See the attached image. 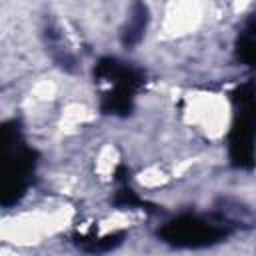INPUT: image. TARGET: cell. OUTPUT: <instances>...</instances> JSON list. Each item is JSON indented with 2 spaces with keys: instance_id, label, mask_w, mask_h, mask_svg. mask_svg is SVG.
<instances>
[{
  "instance_id": "6da1fadb",
  "label": "cell",
  "mask_w": 256,
  "mask_h": 256,
  "mask_svg": "<svg viewBox=\"0 0 256 256\" xmlns=\"http://www.w3.org/2000/svg\"><path fill=\"white\" fill-rule=\"evenodd\" d=\"M234 118L228 134V154L236 168L250 170L256 164V86L252 82L232 92Z\"/></svg>"
},
{
  "instance_id": "7a4b0ae2",
  "label": "cell",
  "mask_w": 256,
  "mask_h": 256,
  "mask_svg": "<svg viewBox=\"0 0 256 256\" xmlns=\"http://www.w3.org/2000/svg\"><path fill=\"white\" fill-rule=\"evenodd\" d=\"M232 234V224L218 216H198V214H182L168 220L158 236L176 248H204L222 242Z\"/></svg>"
},
{
  "instance_id": "3957f363",
  "label": "cell",
  "mask_w": 256,
  "mask_h": 256,
  "mask_svg": "<svg viewBox=\"0 0 256 256\" xmlns=\"http://www.w3.org/2000/svg\"><path fill=\"white\" fill-rule=\"evenodd\" d=\"M4 148L6 160L2 178V204L12 206L24 196L30 184V176L36 168V154L22 142L20 132L18 128H14V124H4Z\"/></svg>"
},
{
  "instance_id": "277c9868",
  "label": "cell",
  "mask_w": 256,
  "mask_h": 256,
  "mask_svg": "<svg viewBox=\"0 0 256 256\" xmlns=\"http://www.w3.org/2000/svg\"><path fill=\"white\" fill-rule=\"evenodd\" d=\"M146 24H148V8H146V4L142 0H136L132 4L128 22H126V26L122 30V44L124 46L138 44L142 40V36H144Z\"/></svg>"
},
{
  "instance_id": "5b68a950",
  "label": "cell",
  "mask_w": 256,
  "mask_h": 256,
  "mask_svg": "<svg viewBox=\"0 0 256 256\" xmlns=\"http://www.w3.org/2000/svg\"><path fill=\"white\" fill-rule=\"evenodd\" d=\"M236 58L244 66L256 70V32L246 30L238 38V42H236Z\"/></svg>"
},
{
  "instance_id": "8992f818",
  "label": "cell",
  "mask_w": 256,
  "mask_h": 256,
  "mask_svg": "<svg viewBox=\"0 0 256 256\" xmlns=\"http://www.w3.org/2000/svg\"><path fill=\"white\" fill-rule=\"evenodd\" d=\"M124 234H110V236H104V238H84L80 240V248L86 250V252H110L112 248H116L120 242H122Z\"/></svg>"
},
{
  "instance_id": "52a82bcc",
  "label": "cell",
  "mask_w": 256,
  "mask_h": 256,
  "mask_svg": "<svg viewBox=\"0 0 256 256\" xmlns=\"http://www.w3.org/2000/svg\"><path fill=\"white\" fill-rule=\"evenodd\" d=\"M114 204L118 208H140V206H146V202L126 182H122L118 186V190L114 192Z\"/></svg>"
}]
</instances>
